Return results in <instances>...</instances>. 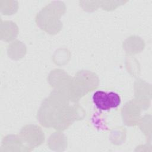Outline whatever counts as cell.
Returning <instances> with one entry per match:
<instances>
[{
    "label": "cell",
    "mask_w": 152,
    "mask_h": 152,
    "mask_svg": "<svg viewBox=\"0 0 152 152\" xmlns=\"http://www.w3.org/2000/svg\"><path fill=\"white\" fill-rule=\"evenodd\" d=\"M140 113L139 106L134 101L131 100L125 104L122 108L123 121L127 125H135L137 124Z\"/></svg>",
    "instance_id": "5b68a950"
},
{
    "label": "cell",
    "mask_w": 152,
    "mask_h": 152,
    "mask_svg": "<svg viewBox=\"0 0 152 152\" xmlns=\"http://www.w3.org/2000/svg\"><path fill=\"white\" fill-rule=\"evenodd\" d=\"M69 98L65 94L55 90L44 100L37 113L41 124L58 130L66 128L74 119L73 109L69 106Z\"/></svg>",
    "instance_id": "6da1fadb"
},
{
    "label": "cell",
    "mask_w": 152,
    "mask_h": 152,
    "mask_svg": "<svg viewBox=\"0 0 152 152\" xmlns=\"http://www.w3.org/2000/svg\"><path fill=\"white\" fill-rule=\"evenodd\" d=\"M93 101L97 109L106 111L117 107L121 103V97L115 92L106 93L99 90L94 93Z\"/></svg>",
    "instance_id": "277c9868"
},
{
    "label": "cell",
    "mask_w": 152,
    "mask_h": 152,
    "mask_svg": "<svg viewBox=\"0 0 152 152\" xmlns=\"http://www.w3.org/2000/svg\"><path fill=\"white\" fill-rule=\"evenodd\" d=\"M65 11L64 4L61 2H53L47 5L36 18V23L42 29L49 34L58 33L62 24L59 17Z\"/></svg>",
    "instance_id": "7a4b0ae2"
},
{
    "label": "cell",
    "mask_w": 152,
    "mask_h": 152,
    "mask_svg": "<svg viewBox=\"0 0 152 152\" xmlns=\"http://www.w3.org/2000/svg\"><path fill=\"white\" fill-rule=\"evenodd\" d=\"M99 80L97 75L87 71H81L75 74L71 80L69 89V98L75 100L84 96L96 88Z\"/></svg>",
    "instance_id": "3957f363"
}]
</instances>
